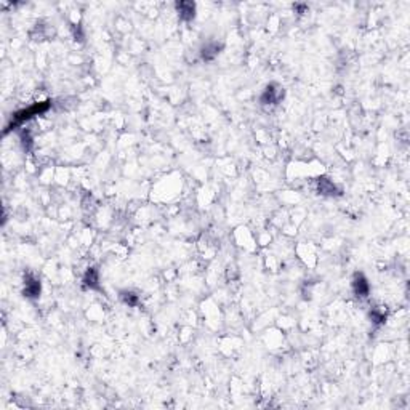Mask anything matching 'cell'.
<instances>
[{
    "instance_id": "obj_1",
    "label": "cell",
    "mask_w": 410,
    "mask_h": 410,
    "mask_svg": "<svg viewBox=\"0 0 410 410\" xmlns=\"http://www.w3.org/2000/svg\"><path fill=\"white\" fill-rule=\"evenodd\" d=\"M50 108V101H44V103H35L32 106H29V108L26 109H21V111H18L16 114L13 116V121H11V125L8 128H13V127H18V125H23L24 122L27 121H31L32 117L35 116H39V114H44V112H47Z\"/></svg>"
},
{
    "instance_id": "obj_2",
    "label": "cell",
    "mask_w": 410,
    "mask_h": 410,
    "mask_svg": "<svg viewBox=\"0 0 410 410\" xmlns=\"http://www.w3.org/2000/svg\"><path fill=\"white\" fill-rule=\"evenodd\" d=\"M284 98V90L276 85L266 87V90L261 95V103L263 104H277Z\"/></svg>"
},
{
    "instance_id": "obj_3",
    "label": "cell",
    "mask_w": 410,
    "mask_h": 410,
    "mask_svg": "<svg viewBox=\"0 0 410 410\" xmlns=\"http://www.w3.org/2000/svg\"><path fill=\"white\" fill-rule=\"evenodd\" d=\"M40 295V282L34 276H27L24 279V296L27 298H37Z\"/></svg>"
},
{
    "instance_id": "obj_4",
    "label": "cell",
    "mask_w": 410,
    "mask_h": 410,
    "mask_svg": "<svg viewBox=\"0 0 410 410\" xmlns=\"http://www.w3.org/2000/svg\"><path fill=\"white\" fill-rule=\"evenodd\" d=\"M178 15L184 21H191L195 16V5L193 2H178L176 3Z\"/></svg>"
},
{
    "instance_id": "obj_5",
    "label": "cell",
    "mask_w": 410,
    "mask_h": 410,
    "mask_svg": "<svg viewBox=\"0 0 410 410\" xmlns=\"http://www.w3.org/2000/svg\"><path fill=\"white\" fill-rule=\"evenodd\" d=\"M353 290H354L356 295L361 296V298H364V296L368 295V290H370V287H368L367 279H365L364 276H362V274H356V276H354Z\"/></svg>"
},
{
    "instance_id": "obj_6",
    "label": "cell",
    "mask_w": 410,
    "mask_h": 410,
    "mask_svg": "<svg viewBox=\"0 0 410 410\" xmlns=\"http://www.w3.org/2000/svg\"><path fill=\"white\" fill-rule=\"evenodd\" d=\"M219 50H221V45L217 42H209L207 45L202 47L200 50V56L204 61H212L213 58H217L219 55Z\"/></svg>"
},
{
    "instance_id": "obj_7",
    "label": "cell",
    "mask_w": 410,
    "mask_h": 410,
    "mask_svg": "<svg viewBox=\"0 0 410 410\" xmlns=\"http://www.w3.org/2000/svg\"><path fill=\"white\" fill-rule=\"evenodd\" d=\"M84 282H85L87 287H90V289H98L99 276H98L96 269H88V272H87L85 277H84Z\"/></svg>"
},
{
    "instance_id": "obj_8",
    "label": "cell",
    "mask_w": 410,
    "mask_h": 410,
    "mask_svg": "<svg viewBox=\"0 0 410 410\" xmlns=\"http://www.w3.org/2000/svg\"><path fill=\"white\" fill-rule=\"evenodd\" d=\"M319 191L322 193V194H327V195H334L335 191H337V186L330 180L322 178V180L319 181Z\"/></svg>"
},
{
    "instance_id": "obj_9",
    "label": "cell",
    "mask_w": 410,
    "mask_h": 410,
    "mask_svg": "<svg viewBox=\"0 0 410 410\" xmlns=\"http://www.w3.org/2000/svg\"><path fill=\"white\" fill-rule=\"evenodd\" d=\"M122 300L127 303L128 306H136L138 305V296L132 292H123L122 293Z\"/></svg>"
},
{
    "instance_id": "obj_10",
    "label": "cell",
    "mask_w": 410,
    "mask_h": 410,
    "mask_svg": "<svg viewBox=\"0 0 410 410\" xmlns=\"http://www.w3.org/2000/svg\"><path fill=\"white\" fill-rule=\"evenodd\" d=\"M370 317H372V320H373L375 324H382L383 320L386 319L385 314H383V313H378V311H373V313L370 314Z\"/></svg>"
}]
</instances>
